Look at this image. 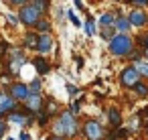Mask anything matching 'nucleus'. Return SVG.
Returning <instances> with one entry per match:
<instances>
[{
  "mask_svg": "<svg viewBox=\"0 0 148 140\" xmlns=\"http://www.w3.org/2000/svg\"><path fill=\"white\" fill-rule=\"evenodd\" d=\"M136 6H148V0H138V2H134Z\"/></svg>",
  "mask_w": 148,
  "mask_h": 140,
  "instance_id": "cd10ccee",
  "label": "nucleus"
},
{
  "mask_svg": "<svg viewBox=\"0 0 148 140\" xmlns=\"http://www.w3.org/2000/svg\"><path fill=\"white\" fill-rule=\"evenodd\" d=\"M112 25H114V16H112V14H101V19H99V27L106 29V27H112Z\"/></svg>",
  "mask_w": 148,
  "mask_h": 140,
  "instance_id": "f3484780",
  "label": "nucleus"
},
{
  "mask_svg": "<svg viewBox=\"0 0 148 140\" xmlns=\"http://www.w3.org/2000/svg\"><path fill=\"white\" fill-rule=\"evenodd\" d=\"M55 134L57 136H75L77 134V122L71 112H63L59 122L55 124Z\"/></svg>",
  "mask_w": 148,
  "mask_h": 140,
  "instance_id": "f257e3e1",
  "label": "nucleus"
},
{
  "mask_svg": "<svg viewBox=\"0 0 148 140\" xmlns=\"http://www.w3.org/2000/svg\"><path fill=\"white\" fill-rule=\"evenodd\" d=\"M39 89H41V81H39V79H35V81L29 85V91H31V93H39Z\"/></svg>",
  "mask_w": 148,
  "mask_h": 140,
  "instance_id": "aec40b11",
  "label": "nucleus"
},
{
  "mask_svg": "<svg viewBox=\"0 0 148 140\" xmlns=\"http://www.w3.org/2000/svg\"><path fill=\"white\" fill-rule=\"evenodd\" d=\"M69 19H71V23H73V25H79V21H77V16H75V14H71V12H69Z\"/></svg>",
  "mask_w": 148,
  "mask_h": 140,
  "instance_id": "c85d7f7f",
  "label": "nucleus"
},
{
  "mask_svg": "<svg viewBox=\"0 0 148 140\" xmlns=\"http://www.w3.org/2000/svg\"><path fill=\"white\" fill-rule=\"evenodd\" d=\"M2 114H4V112H2V110H0V118H2Z\"/></svg>",
  "mask_w": 148,
  "mask_h": 140,
  "instance_id": "2f4dec72",
  "label": "nucleus"
},
{
  "mask_svg": "<svg viewBox=\"0 0 148 140\" xmlns=\"http://www.w3.org/2000/svg\"><path fill=\"white\" fill-rule=\"evenodd\" d=\"M136 71H138V75L140 77H148V63H144V61H134V65H132Z\"/></svg>",
  "mask_w": 148,
  "mask_h": 140,
  "instance_id": "f8f14e48",
  "label": "nucleus"
},
{
  "mask_svg": "<svg viewBox=\"0 0 148 140\" xmlns=\"http://www.w3.org/2000/svg\"><path fill=\"white\" fill-rule=\"evenodd\" d=\"M21 140H29V134H27V132H23V134H21Z\"/></svg>",
  "mask_w": 148,
  "mask_h": 140,
  "instance_id": "c756f323",
  "label": "nucleus"
},
{
  "mask_svg": "<svg viewBox=\"0 0 148 140\" xmlns=\"http://www.w3.org/2000/svg\"><path fill=\"white\" fill-rule=\"evenodd\" d=\"M108 116H110V122H112V126H114V128H120V124H122V116H120V112H118L116 108H110Z\"/></svg>",
  "mask_w": 148,
  "mask_h": 140,
  "instance_id": "9b49d317",
  "label": "nucleus"
},
{
  "mask_svg": "<svg viewBox=\"0 0 148 140\" xmlns=\"http://www.w3.org/2000/svg\"><path fill=\"white\" fill-rule=\"evenodd\" d=\"M25 45H27V47H31V49H37V45H39V37H37V35H33V33H31V35H27V37H25Z\"/></svg>",
  "mask_w": 148,
  "mask_h": 140,
  "instance_id": "dca6fc26",
  "label": "nucleus"
},
{
  "mask_svg": "<svg viewBox=\"0 0 148 140\" xmlns=\"http://www.w3.org/2000/svg\"><path fill=\"white\" fill-rule=\"evenodd\" d=\"M114 29H118V31H120V35H126V31L130 29V23H128V19H122V16H120V19L116 21Z\"/></svg>",
  "mask_w": 148,
  "mask_h": 140,
  "instance_id": "ddd939ff",
  "label": "nucleus"
},
{
  "mask_svg": "<svg viewBox=\"0 0 148 140\" xmlns=\"http://www.w3.org/2000/svg\"><path fill=\"white\" fill-rule=\"evenodd\" d=\"M37 29H39L41 33H47V31L51 29V25H49L47 21H39V23H37Z\"/></svg>",
  "mask_w": 148,
  "mask_h": 140,
  "instance_id": "6ab92c4d",
  "label": "nucleus"
},
{
  "mask_svg": "<svg viewBox=\"0 0 148 140\" xmlns=\"http://www.w3.org/2000/svg\"><path fill=\"white\" fill-rule=\"evenodd\" d=\"M4 132H6V124H4L2 120H0V138L4 136Z\"/></svg>",
  "mask_w": 148,
  "mask_h": 140,
  "instance_id": "a878e982",
  "label": "nucleus"
},
{
  "mask_svg": "<svg viewBox=\"0 0 148 140\" xmlns=\"http://www.w3.org/2000/svg\"><path fill=\"white\" fill-rule=\"evenodd\" d=\"M51 47H53V39H51L49 35L39 37V45H37V49H39L41 53H49V51H51Z\"/></svg>",
  "mask_w": 148,
  "mask_h": 140,
  "instance_id": "1a4fd4ad",
  "label": "nucleus"
},
{
  "mask_svg": "<svg viewBox=\"0 0 148 140\" xmlns=\"http://www.w3.org/2000/svg\"><path fill=\"white\" fill-rule=\"evenodd\" d=\"M146 49H148V47H146Z\"/></svg>",
  "mask_w": 148,
  "mask_h": 140,
  "instance_id": "473e14b6",
  "label": "nucleus"
},
{
  "mask_svg": "<svg viewBox=\"0 0 148 140\" xmlns=\"http://www.w3.org/2000/svg\"><path fill=\"white\" fill-rule=\"evenodd\" d=\"M85 33H87V35H93V33H95V29H93V21H91V19H87V23H85Z\"/></svg>",
  "mask_w": 148,
  "mask_h": 140,
  "instance_id": "412c9836",
  "label": "nucleus"
},
{
  "mask_svg": "<svg viewBox=\"0 0 148 140\" xmlns=\"http://www.w3.org/2000/svg\"><path fill=\"white\" fill-rule=\"evenodd\" d=\"M21 21H23V25L33 27V25H37V23L41 21V12H39L33 4H25L23 10H21Z\"/></svg>",
  "mask_w": 148,
  "mask_h": 140,
  "instance_id": "7ed1b4c3",
  "label": "nucleus"
},
{
  "mask_svg": "<svg viewBox=\"0 0 148 140\" xmlns=\"http://www.w3.org/2000/svg\"><path fill=\"white\" fill-rule=\"evenodd\" d=\"M79 112V102H75L73 106H71V114H77Z\"/></svg>",
  "mask_w": 148,
  "mask_h": 140,
  "instance_id": "bb28decb",
  "label": "nucleus"
},
{
  "mask_svg": "<svg viewBox=\"0 0 148 140\" xmlns=\"http://www.w3.org/2000/svg\"><path fill=\"white\" fill-rule=\"evenodd\" d=\"M120 79H122V83H124L126 87H134L136 83H140V75H138V71H136L134 67H126V69L122 71Z\"/></svg>",
  "mask_w": 148,
  "mask_h": 140,
  "instance_id": "39448f33",
  "label": "nucleus"
},
{
  "mask_svg": "<svg viewBox=\"0 0 148 140\" xmlns=\"http://www.w3.org/2000/svg\"><path fill=\"white\" fill-rule=\"evenodd\" d=\"M67 91H69V95H77V91H79V89H77L75 85H67Z\"/></svg>",
  "mask_w": 148,
  "mask_h": 140,
  "instance_id": "393cba45",
  "label": "nucleus"
},
{
  "mask_svg": "<svg viewBox=\"0 0 148 140\" xmlns=\"http://www.w3.org/2000/svg\"><path fill=\"white\" fill-rule=\"evenodd\" d=\"M35 67H37V71H39L41 75H45V73L49 71V63H47L43 57H37V59H35Z\"/></svg>",
  "mask_w": 148,
  "mask_h": 140,
  "instance_id": "4468645a",
  "label": "nucleus"
},
{
  "mask_svg": "<svg viewBox=\"0 0 148 140\" xmlns=\"http://www.w3.org/2000/svg\"><path fill=\"white\" fill-rule=\"evenodd\" d=\"M83 134H85L87 140H101V138H103V128L99 126V122L89 120V122L83 126Z\"/></svg>",
  "mask_w": 148,
  "mask_h": 140,
  "instance_id": "20e7f679",
  "label": "nucleus"
},
{
  "mask_svg": "<svg viewBox=\"0 0 148 140\" xmlns=\"http://www.w3.org/2000/svg\"><path fill=\"white\" fill-rule=\"evenodd\" d=\"M47 118H49L47 114H43V112H39V124H41V126H45V122H47Z\"/></svg>",
  "mask_w": 148,
  "mask_h": 140,
  "instance_id": "b1692460",
  "label": "nucleus"
},
{
  "mask_svg": "<svg viewBox=\"0 0 148 140\" xmlns=\"http://www.w3.org/2000/svg\"><path fill=\"white\" fill-rule=\"evenodd\" d=\"M126 134H128L126 130H116V132L110 136V140H120V138H122V136H126Z\"/></svg>",
  "mask_w": 148,
  "mask_h": 140,
  "instance_id": "4be33fe9",
  "label": "nucleus"
},
{
  "mask_svg": "<svg viewBox=\"0 0 148 140\" xmlns=\"http://www.w3.org/2000/svg\"><path fill=\"white\" fill-rule=\"evenodd\" d=\"M8 120H10V122H14V124H21V126L29 124V118H27V116H23V114H16V112H12V114L8 116Z\"/></svg>",
  "mask_w": 148,
  "mask_h": 140,
  "instance_id": "2eb2a0df",
  "label": "nucleus"
},
{
  "mask_svg": "<svg viewBox=\"0 0 148 140\" xmlns=\"http://www.w3.org/2000/svg\"><path fill=\"white\" fill-rule=\"evenodd\" d=\"M132 49H134V43H132V39L128 35H114L112 41H110V51L114 55L122 57V55H128Z\"/></svg>",
  "mask_w": 148,
  "mask_h": 140,
  "instance_id": "f03ea898",
  "label": "nucleus"
},
{
  "mask_svg": "<svg viewBox=\"0 0 148 140\" xmlns=\"http://www.w3.org/2000/svg\"><path fill=\"white\" fill-rule=\"evenodd\" d=\"M51 140H61V138H55V136H53V138H51Z\"/></svg>",
  "mask_w": 148,
  "mask_h": 140,
  "instance_id": "7c9ffc66",
  "label": "nucleus"
},
{
  "mask_svg": "<svg viewBox=\"0 0 148 140\" xmlns=\"http://www.w3.org/2000/svg\"><path fill=\"white\" fill-rule=\"evenodd\" d=\"M55 112H57V104L53 100H49V114H55Z\"/></svg>",
  "mask_w": 148,
  "mask_h": 140,
  "instance_id": "5701e85b",
  "label": "nucleus"
},
{
  "mask_svg": "<svg viewBox=\"0 0 148 140\" xmlns=\"http://www.w3.org/2000/svg\"><path fill=\"white\" fill-rule=\"evenodd\" d=\"M29 95H31V91H29V85H25V83H14L12 89H10V97L12 100H25L27 102Z\"/></svg>",
  "mask_w": 148,
  "mask_h": 140,
  "instance_id": "423d86ee",
  "label": "nucleus"
},
{
  "mask_svg": "<svg viewBox=\"0 0 148 140\" xmlns=\"http://www.w3.org/2000/svg\"><path fill=\"white\" fill-rule=\"evenodd\" d=\"M134 89H136V93H138L140 97L148 95V85H144V83H136V85H134Z\"/></svg>",
  "mask_w": 148,
  "mask_h": 140,
  "instance_id": "a211bd4d",
  "label": "nucleus"
},
{
  "mask_svg": "<svg viewBox=\"0 0 148 140\" xmlns=\"http://www.w3.org/2000/svg\"><path fill=\"white\" fill-rule=\"evenodd\" d=\"M14 108V100L10 97V95H2L0 93V110L2 112H8V110H12Z\"/></svg>",
  "mask_w": 148,
  "mask_h": 140,
  "instance_id": "9d476101",
  "label": "nucleus"
},
{
  "mask_svg": "<svg viewBox=\"0 0 148 140\" xmlns=\"http://www.w3.org/2000/svg\"><path fill=\"white\" fill-rule=\"evenodd\" d=\"M128 23H130V27H144L148 23V16L144 14V10H132L128 16Z\"/></svg>",
  "mask_w": 148,
  "mask_h": 140,
  "instance_id": "0eeeda50",
  "label": "nucleus"
},
{
  "mask_svg": "<svg viewBox=\"0 0 148 140\" xmlns=\"http://www.w3.org/2000/svg\"><path fill=\"white\" fill-rule=\"evenodd\" d=\"M27 110L33 114V112H41L43 110V97L39 93H31L27 97Z\"/></svg>",
  "mask_w": 148,
  "mask_h": 140,
  "instance_id": "6e6552de",
  "label": "nucleus"
}]
</instances>
